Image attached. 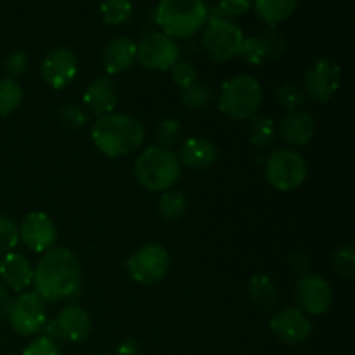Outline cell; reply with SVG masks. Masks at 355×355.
I'll return each instance as SVG.
<instances>
[{
	"label": "cell",
	"mask_w": 355,
	"mask_h": 355,
	"mask_svg": "<svg viewBox=\"0 0 355 355\" xmlns=\"http://www.w3.org/2000/svg\"><path fill=\"white\" fill-rule=\"evenodd\" d=\"M17 231H19V239L24 243V246L35 253L49 252L58 238V231H55L52 218L42 211L28 214Z\"/></svg>",
	"instance_id": "15"
},
{
	"label": "cell",
	"mask_w": 355,
	"mask_h": 355,
	"mask_svg": "<svg viewBox=\"0 0 355 355\" xmlns=\"http://www.w3.org/2000/svg\"><path fill=\"white\" fill-rule=\"evenodd\" d=\"M118 99H120V89L110 76L94 78L83 92V103H85L87 110L92 111L97 116L113 113Z\"/></svg>",
	"instance_id": "16"
},
{
	"label": "cell",
	"mask_w": 355,
	"mask_h": 355,
	"mask_svg": "<svg viewBox=\"0 0 355 355\" xmlns=\"http://www.w3.org/2000/svg\"><path fill=\"white\" fill-rule=\"evenodd\" d=\"M262 101L263 90L259 80L252 75H238L222 85L218 110L236 120H245L259 111Z\"/></svg>",
	"instance_id": "5"
},
{
	"label": "cell",
	"mask_w": 355,
	"mask_h": 355,
	"mask_svg": "<svg viewBox=\"0 0 355 355\" xmlns=\"http://www.w3.org/2000/svg\"><path fill=\"white\" fill-rule=\"evenodd\" d=\"M270 329L281 342L288 345H300L311 338L312 321L297 307H288L277 312L270 321Z\"/></svg>",
	"instance_id": "14"
},
{
	"label": "cell",
	"mask_w": 355,
	"mask_h": 355,
	"mask_svg": "<svg viewBox=\"0 0 355 355\" xmlns=\"http://www.w3.org/2000/svg\"><path fill=\"white\" fill-rule=\"evenodd\" d=\"M295 298L300 311L312 315H321L333 304V291L328 281L318 274H304L295 284Z\"/></svg>",
	"instance_id": "12"
},
{
	"label": "cell",
	"mask_w": 355,
	"mask_h": 355,
	"mask_svg": "<svg viewBox=\"0 0 355 355\" xmlns=\"http://www.w3.org/2000/svg\"><path fill=\"white\" fill-rule=\"evenodd\" d=\"M266 175L270 186L279 191H293L305 182L307 162L291 148L276 149L266 163Z\"/></svg>",
	"instance_id": "7"
},
{
	"label": "cell",
	"mask_w": 355,
	"mask_h": 355,
	"mask_svg": "<svg viewBox=\"0 0 355 355\" xmlns=\"http://www.w3.org/2000/svg\"><path fill=\"white\" fill-rule=\"evenodd\" d=\"M9 321L14 331L19 335H35L44 328L47 321L45 302L37 293H21L12 300L9 312Z\"/></svg>",
	"instance_id": "11"
},
{
	"label": "cell",
	"mask_w": 355,
	"mask_h": 355,
	"mask_svg": "<svg viewBox=\"0 0 355 355\" xmlns=\"http://www.w3.org/2000/svg\"><path fill=\"white\" fill-rule=\"evenodd\" d=\"M58 116L59 121H61L66 128H71V130H82V128L89 123V114H87V111L83 110L82 106L73 103L62 104V106L59 107Z\"/></svg>",
	"instance_id": "34"
},
{
	"label": "cell",
	"mask_w": 355,
	"mask_h": 355,
	"mask_svg": "<svg viewBox=\"0 0 355 355\" xmlns=\"http://www.w3.org/2000/svg\"><path fill=\"white\" fill-rule=\"evenodd\" d=\"M170 253L165 246L149 243L135 250L127 260L128 277L141 284H156L166 277L170 270Z\"/></svg>",
	"instance_id": "6"
},
{
	"label": "cell",
	"mask_w": 355,
	"mask_h": 355,
	"mask_svg": "<svg viewBox=\"0 0 355 355\" xmlns=\"http://www.w3.org/2000/svg\"><path fill=\"white\" fill-rule=\"evenodd\" d=\"M248 295L253 304L266 311H272L279 300V291L276 283L267 274H255L248 283Z\"/></svg>",
	"instance_id": "22"
},
{
	"label": "cell",
	"mask_w": 355,
	"mask_h": 355,
	"mask_svg": "<svg viewBox=\"0 0 355 355\" xmlns=\"http://www.w3.org/2000/svg\"><path fill=\"white\" fill-rule=\"evenodd\" d=\"M23 103V87L17 80L3 76L0 78V116H9Z\"/></svg>",
	"instance_id": "25"
},
{
	"label": "cell",
	"mask_w": 355,
	"mask_h": 355,
	"mask_svg": "<svg viewBox=\"0 0 355 355\" xmlns=\"http://www.w3.org/2000/svg\"><path fill=\"white\" fill-rule=\"evenodd\" d=\"M155 16L168 37H193L207 24L208 6L201 0H163Z\"/></svg>",
	"instance_id": "4"
},
{
	"label": "cell",
	"mask_w": 355,
	"mask_h": 355,
	"mask_svg": "<svg viewBox=\"0 0 355 355\" xmlns=\"http://www.w3.org/2000/svg\"><path fill=\"white\" fill-rule=\"evenodd\" d=\"M156 142H158L159 148L170 149L172 146H175L177 142L182 137V125L175 118H163L158 121L155 132Z\"/></svg>",
	"instance_id": "31"
},
{
	"label": "cell",
	"mask_w": 355,
	"mask_h": 355,
	"mask_svg": "<svg viewBox=\"0 0 355 355\" xmlns=\"http://www.w3.org/2000/svg\"><path fill=\"white\" fill-rule=\"evenodd\" d=\"M252 7L255 9L257 16L274 28L293 14V10L297 9V0H257Z\"/></svg>",
	"instance_id": "23"
},
{
	"label": "cell",
	"mask_w": 355,
	"mask_h": 355,
	"mask_svg": "<svg viewBox=\"0 0 355 355\" xmlns=\"http://www.w3.org/2000/svg\"><path fill=\"white\" fill-rule=\"evenodd\" d=\"M33 272L30 260L21 253L10 252L0 260V279L14 291L26 290L33 283Z\"/></svg>",
	"instance_id": "18"
},
{
	"label": "cell",
	"mask_w": 355,
	"mask_h": 355,
	"mask_svg": "<svg viewBox=\"0 0 355 355\" xmlns=\"http://www.w3.org/2000/svg\"><path fill=\"white\" fill-rule=\"evenodd\" d=\"M243 35L232 19H208L203 31V47L214 61H229L238 54Z\"/></svg>",
	"instance_id": "8"
},
{
	"label": "cell",
	"mask_w": 355,
	"mask_h": 355,
	"mask_svg": "<svg viewBox=\"0 0 355 355\" xmlns=\"http://www.w3.org/2000/svg\"><path fill=\"white\" fill-rule=\"evenodd\" d=\"M274 99H276L284 110H288L291 113V111H300L302 107H304L307 97H305L304 90H302V87L298 85V83L288 80V82H281L279 85L274 89Z\"/></svg>",
	"instance_id": "27"
},
{
	"label": "cell",
	"mask_w": 355,
	"mask_h": 355,
	"mask_svg": "<svg viewBox=\"0 0 355 355\" xmlns=\"http://www.w3.org/2000/svg\"><path fill=\"white\" fill-rule=\"evenodd\" d=\"M170 73H172L173 82H175L182 90L198 82L196 68L187 61H177L175 64L170 68Z\"/></svg>",
	"instance_id": "37"
},
{
	"label": "cell",
	"mask_w": 355,
	"mask_h": 355,
	"mask_svg": "<svg viewBox=\"0 0 355 355\" xmlns=\"http://www.w3.org/2000/svg\"><path fill=\"white\" fill-rule=\"evenodd\" d=\"M19 243V231L10 218L0 217V255L12 252Z\"/></svg>",
	"instance_id": "36"
},
{
	"label": "cell",
	"mask_w": 355,
	"mask_h": 355,
	"mask_svg": "<svg viewBox=\"0 0 355 355\" xmlns=\"http://www.w3.org/2000/svg\"><path fill=\"white\" fill-rule=\"evenodd\" d=\"M277 128L272 118L253 116L248 125V139L257 148H269L276 141Z\"/></svg>",
	"instance_id": "24"
},
{
	"label": "cell",
	"mask_w": 355,
	"mask_h": 355,
	"mask_svg": "<svg viewBox=\"0 0 355 355\" xmlns=\"http://www.w3.org/2000/svg\"><path fill=\"white\" fill-rule=\"evenodd\" d=\"M333 269L343 279L352 281L355 277V250L352 245H340L336 246L331 255Z\"/></svg>",
	"instance_id": "29"
},
{
	"label": "cell",
	"mask_w": 355,
	"mask_h": 355,
	"mask_svg": "<svg viewBox=\"0 0 355 355\" xmlns=\"http://www.w3.org/2000/svg\"><path fill=\"white\" fill-rule=\"evenodd\" d=\"M288 266L295 270V272H307L309 266H311V257L305 253L304 250H297L288 257Z\"/></svg>",
	"instance_id": "40"
},
{
	"label": "cell",
	"mask_w": 355,
	"mask_h": 355,
	"mask_svg": "<svg viewBox=\"0 0 355 355\" xmlns=\"http://www.w3.org/2000/svg\"><path fill=\"white\" fill-rule=\"evenodd\" d=\"M137 59V45L128 37H114L103 51V64L110 75L127 71Z\"/></svg>",
	"instance_id": "20"
},
{
	"label": "cell",
	"mask_w": 355,
	"mask_h": 355,
	"mask_svg": "<svg viewBox=\"0 0 355 355\" xmlns=\"http://www.w3.org/2000/svg\"><path fill=\"white\" fill-rule=\"evenodd\" d=\"M180 49L172 37L163 31H149L137 45V58L151 69H170L179 61Z\"/></svg>",
	"instance_id": "10"
},
{
	"label": "cell",
	"mask_w": 355,
	"mask_h": 355,
	"mask_svg": "<svg viewBox=\"0 0 355 355\" xmlns=\"http://www.w3.org/2000/svg\"><path fill=\"white\" fill-rule=\"evenodd\" d=\"M239 59H241L243 62H246V64H262L263 61H266V51H263L262 44H260V40L257 37H245L243 38L241 45H239L238 49V54Z\"/></svg>",
	"instance_id": "35"
},
{
	"label": "cell",
	"mask_w": 355,
	"mask_h": 355,
	"mask_svg": "<svg viewBox=\"0 0 355 355\" xmlns=\"http://www.w3.org/2000/svg\"><path fill=\"white\" fill-rule=\"evenodd\" d=\"M99 355H104V354H99Z\"/></svg>",
	"instance_id": "43"
},
{
	"label": "cell",
	"mask_w": 355,
	"mask_h": 355,
	"mask_svg": "<svg viewBox=\"0 0 355 355\" xmlns=\"http://www.w3.org/2000/svg\"><path fill=\"white\" fill-rule=\"evenodd\" d=\"M116 355H141V345H139L137 340H125L118 345Z\"/></svg>",
	"instance_id": "41"
},
{
	"label": "cell",
	"mask_w": 355,
	"mask_h": 355,
	"mask_svg": "<svg viewBox=\"0 0 355 355\" xmlns=\"http://www.w3.org/2000/svg\"><path fill=\"white\" fill-rule=\"evenodd\" d=\"M315 134V120L307 111H291L281 120L279 137L291 146H305Z\"/></svg>",
	"instance_id": "19"
},
{
	"label": "cell",
	"mask_w": 355,
	"mask_h": 355,
	"mask_svg": "<svg viewBox=\"0 0 355 355\" xmlns=\"http://www.w3.org/2000/svg\"><path fill=\"white\" fill-rule=\"evenodd\" d=\"M23 355H61V350L49 338L38 336L23 350Z\"/></svg>",
	"instance_id": "39"
},
{
	"label": "cell",
	"mask_w": 355,
	"mask_h": 355,
	"mask_svg": "<svg viewBox=\"0 0 355 355\" xmlns=\"http://www.w3.org/2000/svg\"><path fill=\"white\" fill-rule=\"evenodd\" d=\"M180 101L189 110H205L214 101V90L208 83L196 82L180 92Z\"/></svg>",
	"instance_id": "28"
},
{
	"label": "cell",
	"mask_w": 355,
	"mask_h": 355,
	"mask_svg": "<svg viewBox=\"0 0 355 355\" xmlns=\"http://www.w3.org/2000/svg\"><path fill=\"white\" fill-rule=\"evenodd\" d=\"M92 141L103 155L110 158L127 156L137 151L144 141V125L141 120L125 113L99 116L92 125Z\"/></svg>",
	"instance_id": "2"
},
{
	"label": "cell",
	"mask_w": 355,
	"mask_h": 355,
	"mask_svg": "<svg viewBox=\"0 0 355 355\" xmlns=\"http://www.w3.org/2000/svg\"><path fill=\"white\" fill-rule=\"evenodd\" d=\"M132 9H134V6L128 0H106L99 6L101 17L107 24L125 23L130 17Z\"/></svg>",
	"instance_id": "32"
},
{
	"label": "cell",
	"mask_w": 355,
	"mask_h": 355,
	"mask_svg": "<svg viewBox=\"0 0 355 355\" xmlns=\"http://www.w3.org/2000/svg\"><path fill=\"white\" fill-rule=\"evenodd\" d=\"M82 283L78 257L64 246L44 253L33 272L35 293L44 302H59L76 295Z\"/></svg>",
	"instance_id": "1"
},
{
	"label": "cell",
	"mask_w": 355,
	"mask_h": 355,
	"mask_svg": "<svg viewBox=\"0 0 355 355\" xmlns=\"http://www.w3.org/2000/svg\"><path fill=\"white\" fill-rule=\"evenodd\" d=\"M42 78L52 89H64L78 73V59L68 47H55L45 54L40 66Z\"/></svg>",
	"instance_id": "13"
},
{
	"label": "cell",
	"mask_w": 355,
	"mask_h": 355,
	"mask_svg": "<svg viewBox=\"0 0 355 355\" xmlns=\"http://www.w3.org/2000/svg\"><path fill=\"white\" fill-rule=\"evenodd\" d=\"M62 342L82 343L92 335V321L85 309L68 305L54 318Z\"/></svg>",
	"instance_id": "17"
},
{
	"label": "cell",
	"mask_w": 355,
	"mask_h": 355,
	"mask_svg": "<svg viewBox=\"0 0 355 355\" xmlns=\"http://www.w3.org/2000/svg\"><path fill=\"white\" fill-rule=\"evenodd\" d=\"M177 158H180V162L189 168H208L217 162V146L210 139L194 135V137L186 139L182 142Z\"/></svg>",
	"instance_id": "21"
},
{
	"label": "cell",
	"mask_w": 355,
	"mask_h": 355,
	"mask_svg": "<svg viewBox=\"0 0 355 355\" xmlns=\"http://www.w3.org/2000/svg\"><path fill=\"white\" fill-rule=\"evenodd\" d=\"M187 210V198L182 191L168 189L162 194L158 201V214L165 220H177Z\"/></svg>",
	"instance_id": "26"
},
{
	"label": "cell",
	"mask_w": 355,
	"mask_h": 355,
	"mask_svg": "<svg viewBox=\"0 0 355 355\" xmlns=\"http://www.w3.org/2000/svg\"><path fill=\"white\" fill-rule=\"evenodd\" d=\"M340 78H342V68L338 62L328 55H321L309 64L302 90H304L305 97L326 103L338 90Z\"/></svg>",
	"instance_id": "9"
},
{
	"label": "cell",
	"mask_w": 355,
	"mask_h": 355,
	"mask_svg": "<svg viewBox=\"0 0 355 355\" xmlns=\"http://www.w3.org/2000/svg\"><path fill=\"white\" fill-rule=\"evenodd\" d=\"M252 6L253 3L250 0H225V2L211 3L208 7V19H231L248 12Z\"/></svg>",
	"instance_id": "30"
},
{
	"label": "cell",
	"mask_w": 355,
	"mask_h": 355,
	"mask_svg": "<svg viewBox=\"0 0 355 355\" xmlns=\"http://www.w3.org/2000/svg\"><path fill=\"white\" fill-rule=\"evenodd\" d=\"M28 66H30V58L24 51H12L3 61L6 73L9 75V78L14 80H16V76L24 75L28 71Z\"/></svg>",
	"instance_id": "38"
},
{
	"label": "cell",
	"mask_w": 355,
	"mask_h": 355,
	"mask_svg": "<svg viewBox=\"0 0 355 355\" xmlns=\"http://www.w3.org/2000/svg\"><path fill=\"white\" fill-rule=\"evenodd\" d=\"M10 305H12V297H10V293L7 291V288L0 286V319L9 315Z\"/></svg>",
	"instance_id": "42"
},
{
	"label": "cell",
	"mask_w": 355,
	"mask_h": 355,
	"mask_svg": "<svg viewBox=\"0 0 355 355\" xmlns=\"http://www.w3.org/2000/svg\"><path fill=\"white\" fill-rule=\"evenodd\" d=\"M260 44H262L263 51H266V58L270 59H281L288 51V42L281 31H277L276 28H269L262 33V37L259 38Z\"/></svg>",
	"instance_id": "33"
},
{
	"label": "cell",
	"mask_w": 355,
	"mask_h": 355,
	"mask_svg": "<svg viewBox=\"0 0 355 355\" xmlns=\"http://www.w3.org/2000/svg\"><path fill=\"white\" fill-rule=\"evenodd\" d=\"M134 175L149 191H165L180 177V162L172 149L149 146L135 158Z\"/></svg>",
	"instance_id": "3"
}]
</instances>
